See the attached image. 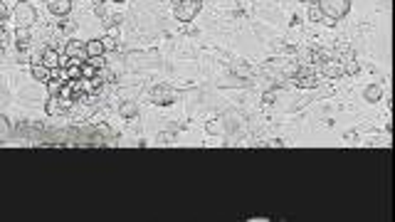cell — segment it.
<instances>
[{
  "label": "cell",
  "mask_w": 395,
  "mask_h": 222,
  "mask_svg": "<svg viewBox=\"0 0 395 222\" xmlns=\"http://www.w3.org/2000/svg\"><path fill=\"white\" fill-rule=\"evenodd\" d=\"M15 40H17V47H27V45H30V32H27V27H20L17 35H15Z\"/></svg>",
  "instance_id": "4fadbf2b"
},
{
  "label": "cell",
  "mask_w": 395,
  "mask_h": 222,
  "mask_svg": "<svg viewBox=\"0 0 395 222\" xmlns=\"http://www.w3.org/2000/svg\"><path fill=\"white\" fill-rule=\"evenodd\" d=\"M60 111H62V109H60L57 99H55V96H50V101H47V114H52V116H55V114H60Z\"/></svg>",
  "instance_id": "9a60e30c"
},
{
  "label": "cell",
  "mask_w": 395,
  "mask_h": 222,
  "mask_svg": "<svg viewBox=\"0 0 395 222\" xmlns=\"http://www.w3.org/2000/svg\"><path fill=\"white\" fill-rule=\"evenodd\" d=\"M294 84L301 86V89H314V86L319 84V79L309 72V70H301V72H296V76H294Z\"/></svg>",
  "instance_id": "52a82bcc"
},
{
  "label": "cell",
  "mask_w": 395,
  "mask_h": 222,
  "mask_svg": "<svg viewBox=\"0 0 395 222\" xmlns=\"http://www.w3.org/2000/svg\"><path fill=\"white\" fill-rule=\"evenodd\" d=\"M114 2H124V0H114Z\"/></svg>",
  "instance_id": "ffe728a7"
},
{
  "label": "cell",
  "mask_w": 395,
  "mask_h": 222,
  "mask_svg": "<svg viewBox=\"0 0 395 222\" xmlns=\"http://www.w3.org/2000/svg\"><path fill=\"white\" fill-rule=\"evenodd\" d=\"M47 7L52 15H67L72 10V0H47Z\"/></svg>",
  "instance_id": "ba28073f"
},
{
  "label": "cell",
  "mask_w": 395,
  "mask_h": 222,
  "mask_svg": "<svg viewBox=\"0 0 395 222\" xmlns=\"http://www.w3.org/2000/svg\"><path fill=\"white\" fill-rule=\"evenodd\" d=\"M119 114H121L124 119H136V116H138V106H136L133 101H126V104L119 106Z\"/></svg>",
  "instance_id": "7c38bea8"
},
{
  "label": "cell",
  "mask_w": 395,
  "mask_h": 222,
  "mask_svg": "<svg viewBox=\"0 0 395 222\" xmlns=\"http://www.w3.org/2000/svg\"><path fill=\"white\" fill-rule=\"evenodd\" d=\"M207 134H217V124H215V121L207 124Z\"/></svg>",
  "instance_id": "ac0fdd59"
},
{
  "label": "cell",
  "mask_w": 395,
  "mask_h": 222,
  "mask_svg": "<svg viewBox=\"0 0 395 222\" xmlns=\"http://www.w3.org/2000/svg\"><path fill=\"white\" fill-rule=\"evenodd\" d=\"M84 52H87V60L89 57H101L104 55V42L101 40H89L84 45Z\"/></svg>",
  "instance_id": "9c48e42d"
},
{
  "label": "cell",
  "mask_w": 395,
  "mask_h": 222,
  "mask_svg": "<svg viewBox=\"0 0 395 222\" xmlns=\"http://www.w3.org/2000/svg\"><path fill=\"white\" fill-rule=\"evenodd\" d=\"M17 2H27V0H17Z\"/></svg>",
  "instance_id": "44dd1931"
},
{
  "label": "cell",
  "mask_w": 395,
  "mask_h": 222,
  "mask_svg": "<svg viewBox=\"0 0 395 222\" xmlns=\"http://www.w3.org/2000/svg\"><path fill=\"white\" fill-rule=\"evenodd\" d=\"M319 10H321L324 17L338 20L351 10V0H319Z\"/></svg>",
  "instance_id": "6da1fadb"
},
{
  "label": "cell",
  "mask_w": 395,
  "mask_h": 222,
  "mask_svg": "<svg viewBox=\"0 0 395 222\" xmlns=\"http://www.w3.org/2000/svg\"><path fill=\"white\" fill-rule=\"evenodd\" d=\"M97 74H99V70H97L94 65H89V62L82 65V79H94Z\"/></svg>",
  "instance_id": "5bb4252c"
},
{
  "label": "cell",
  "mask_w": 395,
  "mask_h": 222,
  "mask_svg": "<svg viewBox=\"0 0 395 222\" xmlns=\"http://www.w3.org/2000/svg\"><path fill=\"white\" fill-rule=\"evenodd\" d=\"M15 17L20 22V27H27L32 20H35V10L27 5V2H17V10H15Z\"/></svg>",
  "instance_id": "8992f818"
},
{
  "label": "cell",
  "mask_w": 395,
  "mask_h": 222,
  "mask_svg": "<svg viewBox=\"0 0 395 222\" xmlns=\"http://www.w3.org/2000/svg\"><path fill=\"white\" fill-rule=\"evenodd\" d=\"M304 2H316V0H304Z\"/></svg>",
  "instance_id": "d6986e66"
},
{
  "label": "cell",
  "mask_w": 395,
  "mask_h": 222,
  "mask_svg": "<svg viewBox=\"0 0 395 222\" xmlns=\"http://www.w3.org/2000/svg\"><path fill=\"white\" fill-rule=\"evenodd\" d=\"M65 60H67V57H65ZM65 60H60V52L50 47V50H45V55H42V60H40V62H42V65H45V67L52 72V70H60V65H62V67H67Z\"/></svg>",
  "instance_id": "277c9868"
},
{
  "label": "cell",
  "mask_w": 395,
  "mask_h": 222,
  "mask_svg": "<svg viewBox=\"0 0 395 222\" xmlns=\"http://www.w3.org/2000/svg\"><path fill=\"white\" fill-rule=\"evenodd\" d=\"M101 42H104V50H114V47H116V42H114L111 37H104Z\"/></svg>",
  "instance_id": "2e32d148"
},
{
  "label": "cell",
  "mask_w": 395,
  "mask_h": 222,
  "mask_svg": "<svg viewBox=\"0 0 395 222\" xmlns=\"http://www.w3.org/2000/svg\"><path fill=\"white\" fill-rule=\"evenodd\" d=\"M65 57L69 60H82V62H87V52H84V45L79 42V40H69L65 47Z\"/></svg>",
  "instance_id": "5b68a950"
},
{
  "label": "cell",
  "mask_w": 395,
  "mask_h": 222,
  "mask_svg": "<svg viewBox=\"0 0 395 222\" xmlns=\"http://www.w3.org/2000/svg\"><path fill=\"white\" fill-rule=\"evenodd\" d=\"M319 67H321V72L326 74L329 79H336V76H341V74H343V62H341L338 57L321 60V62H319Z\"/></svg>",
  "instance_id": "3957f363"
},
{
  "label": "cell",
  "mask_w": 395,
  "mask_h": 222,
  "mask_svg": "<svg viewBox=\"0 0 395 222\" xmlns=\"http://www.w3.org/2000/svg\"><path fill=\"white\" fill-rule=\"evenodd\" d=\"M363 96H366L371 104H376V101H381V96H383V89H381V86H376V84H371V86H366Z\"/></svg>",
  "instance_id": "8fae6325"
},
{
  "label": "cell",
  "mask_w": 395,
  "mask_h": 222,
  "mask_svg": "<svg viewBox=\"0 0 395 222\" xmlns=\"http://www.w3.org/2000/svg\"><path fill=\"white\" fill-rule=\"evenodd\" d=\"M32 76L47 84V81L52 79V72H50V70H47V67H45L42 62H35V65H32Z\"/></svg>",
  "instance_id": "30bf717a"
},
{
  "label": "cell",
  "mask_w": 395,
  "mask_h": 222,
  "mask_svg": "<svg viewBox=\"0 0 395 222\" xmlns=\"http://www.w3.org/2000/svg\"><path fill=\"white\" fill-rule=\"evenodd\" d=\"M272 101H274V91H267L264 94V104H272Z\"/></svg>",
  "instance_id": "e0dca14e"
},
{
  "label": "cell",
  "mask_w": 395,
  "mask_h": 222,
  "mask_svg": "<svg viewBox=\"0 0 395 222\" xmlns=\"http://www.w3.org/2000/svg\"><path fill=\"white\" fill-rule=\"evenodd\" d=\"M200 7H202V0H181V2L176 5V17H178L181 22H191L198 12H200Z\"/></svg>",
  "instance_id": "7a4b0ae2"
}]
</instances>
